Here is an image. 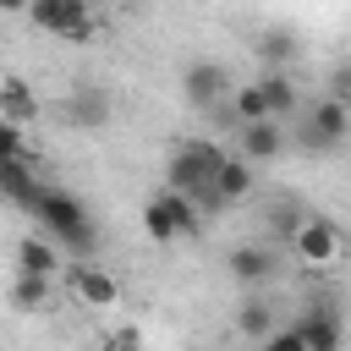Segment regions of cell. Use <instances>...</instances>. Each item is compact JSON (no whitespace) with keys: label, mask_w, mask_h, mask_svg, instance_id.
Segmentation results:
<instances>
[{"label":"cell","mask_w":351,"mask_h":351,"mask_svg":"<svg viewBox=\"0 0 351 351\" xmlns=\"http://www.w3.org/2000/svg\"><path fill=\"white\" fill-rule=\"evenodd\" d=\"M236 329H241L247 340H258V346H263V340L274 335V307H269L263 296H247V302L236 307Z\"/></svg>","instance_id":"obj_17"},{"label":"cell","mask_w":351,"mask_h":351,"mask_svg":"<svg viewBox=\"0 0 351 351\" xmlns=\"http://www.w3.org/2000/svg\"><path fill=\"white\" fill-rule=\"evenodd\" d=\"M258 55H263L269 71H280V66L296 55V38H291L285 27H263V33H258Z\"/></svg>","instance_id":"obj_20"},{"label":"cell","mask_w":351,"mask_h":351,"mask_svg":"<svg viewBox=\"0 0 351 351\" xmlns=\"http://www.w3.org/2000/svg\"><path fill=\"white\" fill-rule=\"evenodd\" d=\"M27 22L44 27V33H60V38H71V44L93 38V27H99L82 0H38V5H27Z\"/></svg>","instance_id":"obj_5"},{"label":"cell","mask_w":351,"mask_h":351,"mask_svg":"<svg viewBox=\"0 0 351 351\" xmlns=\"http://www.w3.org/2000/svg\"><path fill=\"white\" fill-rule=\"evenodd\" d=\"M346 252H351V236H346Z\"/></svg>","instance_id":"obj_26"},{"label":"cell","mask_w":351,"mask_h":351,"mask_svg":"<svg viewBox=\"0 0 351 351\" xmlns=\"http://www.w3.org/2000/svg\"><path fill=\"white\" fill-rule=\"evenodd\" d=\"M66 285H71V296H77L82 307H115V302H121V285H115V274H104L99 263H71Z\"/></svg>","instance_id":"obj_9"},{"label":"cell","mask_w":351,"mask_h":351,"mask_svg":"<svg viewBox=\"0 0 351 351\" xmlns=\"http://www.w3.org/2000/svg\"><path fill=\"white\" fill-rule=\"evenodd\" d=\"M33 110H38V99H33V88H27L22 77H5V82H0V121H11V126H22V121H33Z\"/></svg>","instance_id":"obj_16"},{"label":"cell","mask_w":351,"mask_h":351,"mask_svg":"<svg viewBox=\"0 0 351 351\" xmlns=\"http://www.w3.org/2000/svg\"><path fill=\"white\" fill-rule=\"evenodd\" d=\"M219 159H225V148H219V143H181V148L170 154V165H165V192L192 197V208H197V214L225 208V203L214 197V170H219Z\"/></svg>","instance_id":"obj_1"},{"label":"cell","mask_w":351,"mask_h":351,"mask_svg":"<svg viewBox=\"0 0 351 351\" xmlns=\"http://www.w3.org/2000/svg\"><path fill=\"white\" fill-rule=\"evenodd\" d=\"M181 93H186V104H197V110H219L225 93H236V88H230V71H225L219 60H192V66L181 71Z\"/></svg>","instance_id":"obj_7"},{"label":"cell","mask_w":351,"mask_h":351,"mask_svg":"<svg viewBox=\"0 0 351 351\" xmlns=\"http://www.w3.org/2000/svg\"><path fill=\"white\" fill-rule=\"evenodd\" d=\"M38 192H44V181H38V170H33L27 159H5V165H0V197H11L16 208L33 214Z\"/></svg>","instance_id":"obj_13"},{"label":"cell","mask_w":351,"mask_h":351,"mask_svg":"<svg viewBox=\"0 0 351 351\" xmlns=\"http://www.w3.org/2000/svg\"><path fill=\"white\" fill-rule=\"evenodd\" d=\"M291 252H296L307 269H335V263L346 258V236H340L329 219L307 214V219H302V230L291 236Z\"/></svg>","instance_id":"obj_6"},{"label":"cell","mask_w":351,"mask_h":351,"mask_svg":"<svg viewBox=\"0 0 351 351\" xmlns=\"http://www.w3.org/2000/svg\"><path fill=\"white\" fill-rule=\"evenodd\" d=\"M225 269H230V280H241V285H263V280L274 274V252L258 247V241H241V247H230Z\"/></svg>","instance_id":"obj_14"},{"label":"cell","mask_w":351,"mask_h":351,"mask_svg":"<svg viewBox=\"0 0 351 351\" xmlns=\"http://www.w3.org/2000/svg\"><path fill=\"white\" fill-rule=\"evenodd\" d=\"M324 99H340V104H351V60H340V66L329 71V88H324Z\"/></svg>","instance_id":"obj_22"},{"label":"cell","mask_w":351,"mask_h":351,"mask_svg":"<svg viewBox=\"0 0 351 351\" xmlns=\"http://www.w3.org/2000/svg\"><path fill=\"white\" fill-rule=\"evenodd\" d=\"M236 143H241V159H247V165H269V159L285 154V126H280V121L236 126Z\"/></svg>","instance_id":"obj_10"},{"label":"cell","mask_w":351,"mask_h":351,"mask_svg":"<svg viewBox=\"0 0 351 351\" xmlns=\"http://www.w3.org/2000/svg\"><path fill=\"white\" fill-rule=\"evenodd\" d=\"M5 159H22V126H11V121H0V165Z\"/></svg>","instance_id":"obj_23"},{"label":"cell","mask_w":351,"mask_h":351,"mask_svg":"<svg viewBox=\"0 0 351 351\" xmlns=\"http://www.w3.org/2000/svg\"><path fill=\"white\" fill-rule=\"evenodd\" d=\"M203 225V214L192 208V197H181V192H159V197H148V208H143V230H148V241H176V236H192Z\"/></svg>","instance_id":"obj_3"},{"label":"cell","mask_w":351,"mask_h":351,"mask_svg":"<svg viewBox=\"0 0 351 351\" xmlns=\"http://www.w3.org/2000/svg\"><path fill=\"white\" fill-rule=\"evenodd\" d=\"M66 115H71V126L99 132V126H110V93H104L99 82H77L71 99H66Z\"/></svg>","instance_id":"obj_11"},{"label":"cell","mask_w":351,"mask_h":351,"mask_svg":"<svg viewBox=\"0 0 351 351\" xmlns=\"http://www.w3.org/2000/svg\"><path fill=\"white\" fill-rule=\"evenodd\" d=\"M263 351H307V340H302L296 324H291V329H274V335L263 340Z\"/></svg>","instance_id":"obj_24"},{"label":"cell","mask_w":351,"mask_h":351,"mask_svg":"<svg viewBox=\"0 0 351 351\" xmlns=\"http://www.w3.org/2000/svg\"><path fill=\"white\" fill-rule=\"evenodd\" d=\"M11 307H16V313H44V307H49V280H27V274H16V285H11Z\"/></svg>","instance_id":"obj_21"},{"label":"cell","mask_w":351,"mask_h":351,"mask_svg":"<svg viewBox=\"0 0 351 351\" xmlns=\"http://www.w3.org/2000/svg\"><path fill=\"white\" fill-rule=\"evenodd\" d=\"M33 219H38V236H49V241H55L60 252H71V258H88L93 241H99L88 208H82L71 192H60V186H44V192H38Z\"/></svg>","instance_id":"obj_2"},{"label":"cell","mask_w":351,"mask_h":351,"mask_svg":"<svg viewBox=\"0 0 351 351\" xmlns=\"http://www.w3.org/2000/svg\"><path fill=\"white\" fill-rule=\"evenodd\" d=\"M247 192H252V165H247L241 154H225L219 170H214V197H219V203H241Z\"/></svg>","instance_id":"obj_15"},{"label":"cell","mask_w":351,"mask_h":351,"mask_svg":"<svg viewBox=\"0 0 351 351\" xmlns=\"http://www.w3.org/2000/svg\"><path fill=\"white\" fill-rule=\"evenodd\" d=\"M258 88H263V99H269V115H274V121H280V115H291V110L302 104V99H296V82H291L285 71H263V77H258Z\"/></svg>","instance_id":"obj_18"},{"label":"cell","mask_w":351,"mask_h":351,"mask_svg":"<svg viewBox=\"0 0 351 351\" xmlns=\"http://www.w3.org/2000/svg\"><path fill=\"white\" fill-rule=\"evenodd\" d=\"M296 335L307 340V351H340L346 346V324L329 302H313L302 318H296Z\"/></svg>","instance_id":"obj_8"},{"label":"cell","mask_w":351,"mask_h":351,"mask_svg":"<svg viewBox=\"0 0 351 351\" xmlns=\"http://www.w3.org/2000/svg\"><path fill=\"white\" fill-rule=\"evenodd\" d=\"M55 269H60V247H55L49 236L33 230V236L16 241V274H27V280H49Z\"/></svg>","instance_id":"obj_12"},{"label":"cell","mask_w":351,"mask_h":351,"mask_svg":"<svg viewBox=\"0 0 351 351\" xmlns=\"http://www.w3.org/2000/svg\"><path fill=\"white\" fill-rule=\"evenodd\" d=\"M351 137V104H340V99H313L307 104V121H302V143L313 148V154H329V148H340Z\"/></svg>","instance_id":"obj_4"},{"label":"cell","mask_w":351,"mask_h":351,"mask_svg":"<svg viewBox=\"0 0 351 351\" xmlns=\"http://www.w3.org/2000/svg\"><path fill=\"white\" fill-rule=\"evenodd\" d=\"M230 115H236V126L274 121V115H269V99H263V88H258V82H247V88H236V93H230Z\"/></svg>","instance_id":"obj_19"},{"label":"cell","mask_w":351,"mask_h":351,"mask_svg":"<svg viewBox=\"0 0 351 351\" xmlns=\"http://www.w3.org/2000/svg\"><path fill=\"white\" fill-rule=\"evenodd\" d=\"M104 351H143V335H137V329H115V335L104 340Z\"/></svg>","instance_id":"obj_25"}]
</instances>
